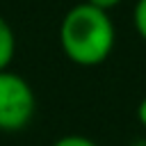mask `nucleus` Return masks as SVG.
<instances>
[{"mask_svg": "<svg viewBox=\"0 0 146 146\" xmlns=\"http://www.w3.org/2000/svg\"><path fill=\"white\" fill-rule=\"evenodd\" d=\"M116 41L114 23L107 11L80 2L71 7L59 25V43L64 55L78 66L103 64Z\"/></svg>", "mask_w": 146, "mask_h": 146, "instance_id": "1", "label": "nucleus"}, {"mask_svg": "<svg viewBox=\"0 0 146 146\" xmlns=\"http://www.w3.org/2000/svg\"><path fill=\"white\" fill-rule=\"evenodd\" d=\"M36 112V96L30 87V82L7 71H0V130L5 132H18L25 125H30L32 116Z\"/></svg>", "mask_w": 146, "mask_h": 146, "instance_id": "2", "label": "nucleus"}, {"mask_svg": "<svg viewBox=\"0 0 146 146\" xmlns=\"http://www.w3.org/2000/svg\"><path fill=\"white\" fill-rule=\"evenodd\" d=\"M16 55V36L11 25L5 21V16H0V71H7L11 59Z\"/></svg>", "mask_w": 146, "mask_h": 146, "instance_id": "3", "label": "nucleus"}, {"mask_svg": "<svg viewBox=\"0 0 146 146\" xmlns=\"http://www.w3.org/2000/svg\"><path fill=\"white\" fill-rule=\"evenodd\" d=\"M132 23H135V30L139 32V36L146 41V0H137L135 11H132Z\"/></svg>", "mask_w": 146, "mask_h": 146, "instance_id": "4", "label": "nucleus"}, {"mask_svg": "<svg viewBox=\"0 0 146 146\" xmlns=\"http://www.w3.org/2000/svg\"><path fill=\"white\" fill-rule=\"evenodd\" d=\"M52 146H98V144L91 137H84V135H64Z\"/></svg>", "mask_w": 146, "mask_h": 146, "instance_id": "5", "label": "nucleus"}, {"mask_svg": "<svg viewBox=\"0 0 146 146\" xmlns=\"http://www.w3.org/2000/svg\"><path fill=\"white\" fill-rule=\"evenodd\" d=\"M89 5H94V7H98V9H103V11H110L112 7H116L121 0H87Z\"/></svg>", "mask_w": 146, "mask_h": 146, "instance_id": "6", "label": "nucleus"}, {"mask_svg": "<svg viewBox=\"0 0 146 146\" xmlns=\"http://www.w3.org/2000/svg\"><path fill=\"white\" fill-rule=\"evenodd\" d=\"M137 121L146 128V96L139 100V105H137Z\"/></svg>", "mask_w": 146, "mask_h": 146, "instance_id": "7", "label": "nucleus"}]
</instances>
